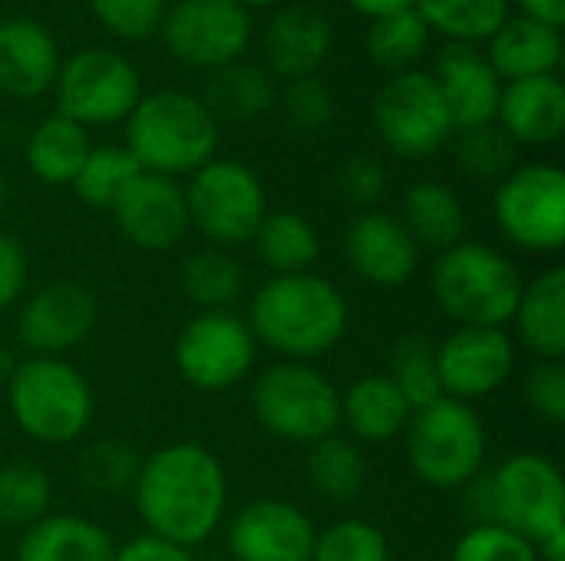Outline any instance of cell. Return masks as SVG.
I'll return each mask as SVG.
<instances>
[{
	"mask_svg": "<svg viewBox=\"0 0 565 561\" xmlns=\"http://www.w3.org/2000/svg\"><path fill=\"white\" fill-rule=\"evenodd\" d=\"M132 499L149 536L195 549L209 542L225 519V466L202 443H166L139 463Z\"/></svg>",
	"mask_w": 565,
	"mask_h": 561,
	"instance_id": "6da1fadb",
	"label": "cell"
},
{
	"mask_svg": "<svg viewBox=\"0 0 565 561\" xmlns=\"http://www.w3.org/2000/svg\"><path fill=\"white\" fill-rule=\"evenodd\" d=\"M245 324L258 347L275 350L281 360L311 364L344 341L351 308L341 288L315 271L271 274L252 294Z\"/></svg>",
	"mask_w": 565,
	"mask_h": 561,
	"instance_id": "7a4b0ae2",
	"label": "cell"
},
{
	"mask_svg": "<svg viewBox=\"0 0 565 561\" xmlns=\"http://www.w3.org/2000/svg\"><path fill=\"white\" fill-rule=\"evenodd\" d=\"M218 149V122L205 103L185 89L142 93L126 116V152L152 175H192Z\"/></svg>",
	"mask_w": 565,
	"mask_h": 561,
	"instance_id": "3957f363",
	"label": "cell"
},
{
	"mask_svg": "<svg viewBox=\"0 0 565 561\" xmlns=\"http://www.w3.org/2000/svg\"><path fill=\"white\" fill-rule=\"evenodd\" d=\"M483 483L490 522L530 539L540 561H565V486L550 456L513 453Z\"/></svg>",
	"mask_w": 565,
	"mask_h": 561,
	"instance_id": "277c9868",
	"label": "cell"
},
{
	"mask_svg": "<svg viewBox=\"0 0 565 561\" xmlns=\"http://www.w3.org/2000/svg\"><path fill=\"white\" fill-rule=\"evenodd\" d=\"M437 308L457 327H507L523 294L520 268L483 241H457L430 271Z\"/></svg>",
	"mask_w": 565,
	"mask_h": 561,
	"instance_id": "5b68a950",
	"label": "cell"
},
{
	"mask_svg": "<svg viewBox=\"0 0 565 561\" xmlns=\"http://www.w3.org/2000/svg\"><path fill=\"white\" fill-rule=\"evenodd\" d=\"M7 407L17 430L40 446L76 443L96 413L89 380L66 357H30L7 380Z\"/></svg>",
	"mask_w": 565,
	"mask_h": 561,
	"instance_id": "8992f818",
	"label": "cell"
},
{
	"mask_svg": "<svg viewBox=\"0 0 565 561\" xmlns=\"http://www.w3.org/2000/svg\"><path fill=\"white\" fill-rule=\"evenodd\" d=\"M411 473L440 493H454L483 476L487 427L473 403L440 397L411 413L404 430Z\"/></svg>",
	"mask_w": 565,
	"mask_h": 561,
	"instance_id": "52a82bcc",
	"label": "cell"
},
{
	"mask_svg": "<svg viewBox=\"0 0 565 561\" xmlns=\"http://www.w3.org/2000/svg\"><path fill=\"white\" fill-rule=\"evenodd\" d=\"M252 413L275 440L315 446L341 430V390L315 364L278 360L255 377Z\"/></svg>",
	"mask_w": 565,
	"mask_h": 561,
	"instance_id": "ba28073f",
	"label": "cell"
},
{
	"mask_svg": "<svg viewBox=\"0 0 565 561\" xmlns=\"http://www.w3.org/2000/svg\"><path fill=\"white\" fill-rule=\"evenodd\" d=\"M371 122L384 149L407 162L430 159L454 139L450 112L427 69L387 76L374 93Z\"/></svg>",
	"mask_w": 565,
	"mask_h": 561,
	"instance_id": "9c48e42d",
	"label": "cell"
},
{
	"mask_svg": "<svg viewBox=\"0 0 565 561\" xmlns=\"http://www.w3.org/2000/svg\"><path fill=\"white\" fill-rule=\"evenodd\" d=\"M182 188L189 222L212 241V248H238L252 241L268 215V195L258 172L238 159H209Z\"/></svg>",
	"mask_w": 565,
	"mask_h": 561,
	"instance_id": "30bf717a",
	"label": "cell"
},
{
	"mask_svg": "<svg viewBox=\"0 0 565 561\" xmlns=\"http://www.w3.org/2000/svg\"><path fill=\"white\" fill-rule=\"evenodd\" d=\"M56 112L79 122L83 129L116 126L142 99V76L129 56L103 46L76 50L60 63L53 79Z\"/></svg>",
	"mask_w": 565,
	"mask_h": 561,
	"instance_id": "8fae6325",
	"label": "cell"
},
{
	"mask_svg": "<svg viewBox=\"0 0 565 561\" xmlns=\"http://www.w3.org/2000/svg\"><path fill=\"white\" fill-rule=\"evenodd\" d=\"M500 235L530 255H556L565 245V175L553 162L516 165L493 192Z\"/></svg>",
	"mask_w": 565,
	"mask_h": 561,
	"instance_id": "7c38bea8",
	"label": "cell"
},
{
	"mask_svg": "<svg viewBox=\"0 0 565 561\" xmlns=\"http://www.w3.org/2000/svg\"><path fill=\"white\" fill-rule=\"evenodd\" d=\"M258 357V344L245 317L232 311H199L175 337L172 360L179 377L199 393H225L238 387Z\"/></svg>",
	"mask_w": 565,
	"mask_h": 561,
	"instance_id": "4fadbf2b",
	"label": "cell"
},
{
	"mask_svg": "<svg viewBox=\"0 0 565 561\" xmlns=\"http://www.w3.org/2000/svg\"><path fill=\"white\" fill-rule=\"evenodd\" d=\"M172 60L192 69L238 63L252 40V17L238 0H175L159 23Z\"/></svg>",
	"mask_w": 565,
	"mask_h": 561,
	"instance_id": "5bb4252c",
	"label": "cell"
},
{
	"mask_svg": "<svg viewBox=\"0 0 565 561\" xmlns=\"http://www.w3.org/2000/svg\"><path fill=\"white\" fill-rule=\"evenodd\" d=\"M96 294L70 278H56L23 294L17 314V337L33 357H66L96 327Z\"/></svg>",
	"mask_w": 565,
	"mask_h": 561,
	"instance_id": "9a60e30c",
	"label": "cell"
},
{
	"mask_svg": "<svg viewBox=\"0 0 565 561\" xmlns=\"http://www.w3.org/2000/svg\"><path fill=\"white\" fill-rule=\"evenodd\" d=\"M516 370V344L507 327H457L437 344V377L450 400L493 397Z\"/></svg>",
	"mask_w": 565,
	"mask_h": 561,
	"instance_id": "2e32d148",
	"label": "cell"
},
{
	"mask_svg": "<svg viewBox=\"0 0 565 561\" xmlns=\"http://www.w3.org/2000/svg\"><path fill=\"white\" fill-rule=\"evenodd\" d=\"M315 536L318 529L301 506L265 496L232 516L225 546L235 561H311Z\"/></svg>",
	"mask_w": 565,
	"mask_h": 561,
	"instance_id": "e0dca14e",
	"label": "cell"
},
{
	"mask_svg": "<svg viewBox=\"0 0 565 561\" xmlns=\"http://www.w3.org/2000/svg\"><path fill=\"white\" fill-rule=\"evenodd\" d=\"M122 238L149 255L172 251L192 228L185 188L175 179L139 172L109 208Z\"/></svg>",
	"mask_w": 565,
	"mask_h": 561,
	"instance_id": "ac0fdd59",
	"label": "cell"
},
{
	"mask_svg": "<svg viewBox=\"0 0 565 561\" xmlns=\"http://www.w3.org/2000/svg\"><path fill=\"white\" fill-rule=\"evenodd\" d=\"M341 251H344L348 268L374 288L407 284L417 274L420 258H424V251L407 235L401 218L381 208L358 212L348 222Z\"/></svg>",
	"mask_w": 565,
	"mask_h": 561,
	"instance_id": "d6986e66",
	"label": "cell"
},
{
	"mask_svg": "<svg viewBox=\"0 0 565 561\" xmlns=\"http://www.w3.org/2000/svg\"><path fill=\"white\" fill-rule=\"evenodd\" d=\"M265 69L275 79H305L318 76L334 50V23L315 3H291L275 10L265 26Z\"/></svg>",
	"mask_w": 565,
	"mask_h": 561,
	"instance_id": "ffe728a7",
	"label": "cell"
},
{
	"mask_svg": "<svg viewBox=\"0 0 565 561\" xmlns=\"http://www.w3.org/2000/svg\"><path fill=\"white\" fill-rule=\"evenodd\" d=\"M444 106L450 112L454 132L490 126L497 119L503 79L493 73L490 60L467 43H447L437 53V69L430 73Z\"/></svg>",
	"mask_w": 565,
	"mask_h": 561,
	"instance_id": "44dd1931",
	"label": "cell"
},
{
	"mask_svg": "<svg viewBox=\"0 0 565 561\" xmlns=\"http://www.w3.org/2000/svg\"><path fill=\"white\" fill-rule=\"evenodd\" d=\"M56 36L30 20L10 17L0 20V93L10 99H36L53 89L60 73Z\"/></svg>",
	"mask_w": 565,
	"mask_h": 561,
	"instance_id": "7402d4cb",
	"label": "cell"
},
{
	"mask_svg": "<svg viewBox=\"0 0 565 561\" xmlns=\"http://www.w3.org/2000/svg\"><path fill=\"white\" fill-rule=\"evenodd\" d=\"M516 145H550L565 129V86L559 76L503 83L497 119Z\"/></svg>",
	"mask_w": 565,
	"mask_h": 561,
	"instance_id": "603a6c76",
	"label": "cell"
},
{
	"mask_svg": "<svg viewBox=\"0 0 565 561\" xmlns=\"http://www.w3.org/2000/svg\"><path fill=\"white\" fill-rule=\"evenodd\" d=\"M493 66V73L503 83L513 79H533V76H556L563 63V33L556 26H546L540 20H530L523 13H510L500 30L487 40L483 53Z\"/></svg>",
	"mask_w": 565,
	"mask_h": 561,
	"instance_id": "cb8c5ba5",
	"label": "cell"
},
{
	"mask_svg": "<svg viewBox=\"0 0 565 561\" xmlns=\"http://www.w3.org/2000/svg\"><path fill=\"white\" fill-rule=\"evenodd\" d=\"M516 341L536 360L565 357V268L553 265L533 281H523L520 304L513 311Z\"/></svg>",
	"mask_w": 565,
	"mask_h": 561,
	"instance_id": "d4e9b609",
	"label": "cell"
},
{
	"mask_svg": "<svg viewBox=\"0 0 565 561\" xmlns=\"http://www.w3.org/2000/svg\"><path fill=\"white\" fill-rule=\"evenodd\" d=\"M411 403L387 374H364L341 393V427L354 443H391L404 436Z\"/></svg>",
	"mask_w": 565,
	"mask_h": 561,
	"instance_id": "484cf974",
	"label": "cell"
},
{
	"mask_svg": "<svg viewBox=\"0 0 565 561\" xmlns=\"http://www.w3.org/2000/svg\"><path fill=\"white\" fill-rule=\"evenodd\" d=\"M109 532L83 516H43L20 532L13 561H113Z\"/></svg>",
	"mask_w": 565,
	"mask_h": 561,
	"instance_id": "4316f807",
	"label": "cell"
},
{
	"mask_svg": "<svg viewBox=\"0 0 565 561\" xmlns=\"http://www.w3.org/2000/svg\"><path fill=\"white\" fill-rule=\"evenodd\" d=\"M397 218L420 251H437V255L463 241V231H467V208L460 195L447 182H437V179L414 182L404 192Z\"/></svg>",
	"mask_w": 565,
	"mask_h": 561,
	"instance_id": "83f0119b",
	"label": "cell"
},
{
	"mask_svg": "<svg viewBox=\"0 0 565 561\" xmlns=\"http://www.w3.org/2000/svg\"><path fill=\"white\" fill-rule=\"evenodd\" d=\"M93 142H89V129H83L79 122L50 112L43 116L33 132L26 136L23 145V159L26 169L36 182L43 185H73L79 165L86 162Z\"/></svg>",
	"mask_w": 565,
	"mask_h": 561,
	"instance_id": "f1b7e54d",
	"label": "cell"
},
{
	"mask_svg": "<svg viewBox=\"0 0 565 561\" xmlns=\"http://www.w3.org/2000/svg\"><path fill=\"white\" fill-rule=\"evenodd\" d=\"M278 99L275 76L258 63H228L215 69L205 83V109L215 116V122H248L265 116Z\"/></svg>",
	"mask_w": 565,
	"mask_h": 561,
	"instance_id": "f546056e",
	"label": "cell"
},
{
	"mask_svg": "<svg viewBox=\"0 0 565 561\" xmlns=\"http://www.w3.org/2000/svg\"><path fill=\"white\" fill-rule=\"evenodd\" d=\"M255 258L271 274L311 271L321 258V235L301 212H268L252 235Z\"/></svg>",
	"mask_w": 565,
	"mask_h": 561,
	"instance_id": "4dcf8cb0",
	"label": "cell"
},
{
	"mask_svg": "<svg viewBox=\"0 0 565 561\" xmlns=\"http://www.w3.org/2000/svg\"><path fill=\"white\" fill-rule=\"evenodd\" d=\"M308 483L328 503H354L367 486V460L348 436H328L308 446Z\"/></svg>",
	"mask_w": 565,
	"mask_h": 561,
	"instance_id": "1f68e13d",
	"label": "cell"
},
{
	"mask_svg": "<svg viewBox=\"0 0 565 561\" xmlns=\"http://www.w3.org/2000/svg\"><path fill=\"white\" fill-rule=\"evenodd\" d=\"M182 294L202 311H232L245 291V271L225 248L192 251L179 268Z\"/></svg>",
	"mask_w": 565,
	"mask_h": 561,
	"instance_id": "d6a6232c",
	"label": "cell"
},
{
	"mask_svg": "<svg viewBox=\"0 0 565 561\" xmlns=\"http://www.w3.org/2000/svg\"><path fill=\"white\" fill-rule=\"evenodd\" d=\"M414 10L430 26V33L450 43H487L500 23L510 17V0H414Z\"/></svg>",
	"mask_w": 565,
	"mask_h": 561,
	"instance_id": "836d02e7",
	"label": "cell"
},
{
	"mask_svg": "<svg viewBox=\"0 0 565 561\" xmlns=\"http://www.w3.org/2000/svg\"><path fill=\"white\" fill-rule=\"evenodd\" d=\"M364 46H367V60L377 69H387L394 76V73L414 69L417 60L427 53L430 26L420 20V13L414 7H407V10H397V13L371 20Z\"/></svg>",
	"mask_w": 565,
	"mask_h": 561,
	"instance_id": "e575fe53",
	"label": "cell"
},
{
	"mask_svg": "<svg viewBox=\"0 0 565 561\" xmlns=\"http://www.w3.org/2000/svg\"><path fill=\"white\" fill-rule=\"evenodd\" d=\"M53 483L36 463H3L0 466V529H30L50 516Z\"/></svg>",
	"mask_w": 565,
	"mask_h": 561,
	"instance_id": "d590c367",
	"label": "cell"
},
{
	"mask_svg": "<svg viewBox=\"0 0 565 561\" xmlns=\"http://www.w3.org/2000/svg\"><path fill=\"white\" fill-rule=\"evenodd\" d=\"M387 377L404 393L411 410H420L444 397L440 377H437V344L427 334H404L391 347Z\"/></svg>",
	"mask_w": 565,
	"mask_h": 561,
	"instance_id": "8d00e7d4",
	"label": "cell"
},
{
	"mask_svg": "<svg viewBox=\"0 0 565 561\" xmlns=\"http://www.w3.org/2000/svg\"><path fill=\"white\" fill-rule=\"evenodd\" d=\"M139 162L126 152V145H93L86 162L73 179V192L83 205L109 212L122 188L139 175Z\"/></svg>",
	"mask_w": 565,
	"mask_h": 561,
	"instance_id": "74e56055",
	"label": "cell"
},
{
	"mask_svg": "<svg viewBox=\"0 0 565 561\" xmlns=\"http://www.w3.org/2000/svg\"><path fill=\"white\" fill-rule=\"evenodd\" d=\"M454 159H457V169L463 175H470L473 182L500 185L516 169V142L497 122L463 129V132H457Z\"/></svg>",
	"mask_w": 565,
	"mask_h": 561,
	"instance_id": "f35d334b",
	"label": "cell"
},
{
	"mask_svg": "<svg viewBox=\"0 0 565 561\" xmlns=\"http://www.w3.org/2000/svg\"><path fill=\"white\" fill-rule=\"evenodd\" d=\"M139 463L142 460L129 443H122V440H96L79 453L76 473H79V483L86 489L103 493V496H116V493H132Z\"/></svg>",
	"mask_w": 565,
	"mask_h": 561,
	"instance_id": "ab89813d",
	"label": "cell"
},
{
	"mask_svg": "<svg viewBox=\"0 0 565 561\" xmlns=\"http://www.w3.org/2000/svg\"><path fill=\"white\" fill-rule=\"evenodd\" d=\"M311 561H391V542L367 519H338L315 536Z\"/></svg>",
	"mask_w": 565,
	"mask_h": 561,
	"instance_id": "60d3db41",
	"label": "cell"
},
{
	"mask_svg": "<svg viewBox=\"0 0 565 561\" xmlns=\"http://www.w3.org/2000/svg\"><path fill=\"white\" fill-rule=\"evenodd\" d=\"M450 561H540V552L530 539L500 522H473L454 542Z\"/></svg>",
	"mask_w": 565,
	"mask_h": 561,
	"instance_id": "b9f144b4",
	"label": "cell"
},
{
	"mask_svg": "<svg viewBox=\"0 0 565 561\" xmlns=\"http://www.w3.org/2000/svg\"><path fill=\"white\" fill-rule=\"evenodd\" d=\"M281 106H285L291 129H298L305 136L324 132L338 116V99H334L331 86L321 83L318 76L291 79L288 89L281 93Z\"/></svg>",
	"mask_w": 565,
	"mask_h": 561,
	"instance_id": "7bdbcfd3",
	"label": "cell"
},
{
	"mask_svg": "<svg viewBox=\"0 0 565 561\" xmlns=\"http://www.w3.org/2000/svg\"><path fill=\"white\" fill-rule=\"evenodd\" d=\"M93 17L122 40H142L159 30L166 0H89Z\"/></svg>",
	"mask_w": 565,
	"mask_h": 561,
	"instance_id": "ee69618b",
	"label": "cell"
},
{
	"mask_svg": "<svg viewBox=\"0 0 565 561\" xmlns=\"http://www.w3.org/2000/svg\"><path fill=\"white\" fill-rule=\"evenodd\" d=\"M523 400L530 413L550 427L565 423V364L563 360H536L523 380Z\"/></svg>",
	"mask_w": 565,
	"mask_h": 561,
	"instance_id": "f6af8a7d",
	"label": "cell"
},
{
	"mask_svg": "<svg viewBox=\"0 0 565 561\" xmlns=\"http://www.w3.org/2000/svg\"><path fill=\"white\" fill-rule=\"evenodd\" d=\"M338 188H341L344 202H351L354 208L367 212L387 192V169H384L381 159H374L367 152L348 155L341 162V169H338Z\"/></svg>",
	"mask_w": 565,
	"mask_h": 561,
	"instance_id": "bcb514c9",
	"label": "cell"
},
{
	"mask_svg": "<svg viewBox=\"0 0 565 561\" xmlns=\"http://www.w3.org/2000/svg\"><path fill=\"white\" fill-rule=\"evenodd\" d=\"M30 281V258L20 238L0 231V311H10L17 301H23Z\"/></svg>",
	"mask_w": 565,
	"mask_h": 561,
	"instance_id": "7dc6e473",
	"label": "cell"
},
{
	"mask_svg": "<svg viewBox=\"0 0 565 561\" xmlns=\"http://www.w3.org/2000/svg\"><path fill=\"white\" fill-rule=\"evenodd\" d=\"M113 561H195L192 559V549H182V546H172L166 539H156L149 532L129 539L126 546L116 549Z\"/></svg>",
	"mask_w": 565,
	"mask_h": 561,
	"instance_id": "c3c4849f",
	"label": "cell"
},
{
	"mask_svg": "<svg viewBox=\"0 0 565 561\" xmlns=\"http://www.w3.org/2000/svg\"><path fill=\"white\" fill-rule=\"evenodd\" d=\"M520 3V13L530 17V20H540L546 26H556L563 30L565 23V0H516Z\"/></svg>",
	"mask_w": 565,
	"mask_h": 561,
	"instance_id": "681fc988",
	"label": "cell"
},
{
	"mask_svg": "<svg viewBox=\"0 0 565 561\" xmlns=\"http://www.w3.org/2000/svg\"><path fill=\"white\" fill-rule=\"evenodd\" d=\"M354 13L367 17V20H377V17H387V13H397V10H407L414 7V0H344Z\"/></svg>",
	"mask_w": 565,
	"mask_h": 561,
	"instance_id": "f907efd6",
	"label": "cell"
},
{
	"mask_svg": "<svg viewBox=\"0 0 565 561\" xmlns=\"http://www.w3.org/2000/svg\"><path fill=\"white\" fill-rule=\"evenodd\" d=\"M13 367H17L13 354L7 350V344H0V387H7V380H10V374H13Z\"/></svg>",
	"mask_w": 565,
	"mask_h": 561,
	"instance_id": "816d5d0a",
	"label": "cell"
},
{
	"mask_svg": "<svg viewBox=\"0 0 565 561\" xmlns=\"http://www.w3.org/2000/svg\"><path fill=\"white\" fill-rule=\"evenodd\" d=\"M245 10H268V7H281L285 0H238Z\"/></svg>",
	"mask_w": 565,
	"mask_h": 561,
	"instance_id": "f5cc1de1",
	"label": "cell"
},
{
	"mask_svg": "<svg viewBox=\"0 0 565 561\" xmlns=\"http://www.w3.org/2000/svg\"><path fill=\"white\" fill-rule=\"evenodd\" d=\"M3 205H7V175L0 169V212H3Z\"/></svg>",
	"mask_w": 565,
	"mask_h": 561,
	"instance_id": "db71d44e",
	"label": "cell"
},
{
	"mask_svg": "<svg viewBox=\"0 0 565 561\" xmlns=\"http://www.w3.org/2000/svg\"><path fill=\"white\" fill-rule=\"evenodd\" d=\"M0 546H3V529H0Z\"/></svg>",
	"mask_w": 565,
	"mask_h": 561,
	"instance_id": "11a10c76",
	"label": "cell"
}]
</instances>
